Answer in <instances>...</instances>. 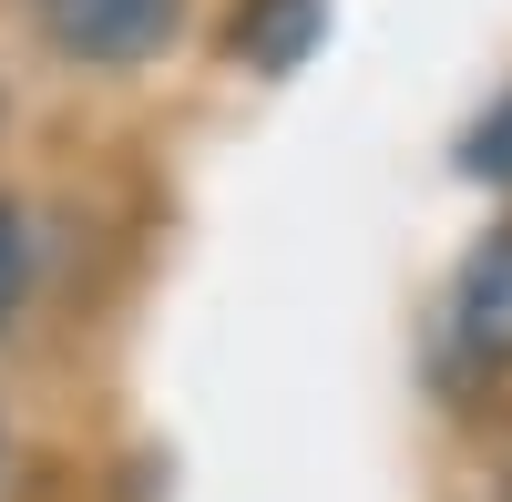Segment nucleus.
I'll use <instances>...</instances> for the list:
<instances>
[{
  "label": "nucleus",
  "instance_id": "1",
  "mask_svg": "<svg viewBox=\"0 0 512 502\" xmlns=\"http://www.w3.org/2000/svg\"><path fill=\"white\" fill-rule=\"evenodd\" d=\"M41 21H52V41H62L72 62L134 72V62H154L164 41H175L185 0H41Z\"/></svg>",
  "mask_w": 512,
  "mask_h": 502
},
{
  "label": "nucleus",
  "instance_id": "2",
  "mask_svg": "<svg viewBox=\"0 0 512 502\" xmlns=\"http://www.w3.org/2000/svg\"><path fill=\"white\" fill-rule=\"evenodd\" d=\"M451 328L472 359H512V226H492L451 277Z\"/></svg>",
  "mask_w": 512,
  "mask_h": 502
},
{
  "label": "nucleus",
  "instance_id": "3",
  "mask_svg": "<svg viewBox=\"0 0 512 502\" xmlns=\"http://www.w3.org/2000/svg\"><path fill=\"white\" fill-rule=\"evenodd\" d=\"M318 41H328V0H246L236 31H226V52H236L246 72H267V82H277V72L308 62Z\"/></svg>",
  "mask_w": 512,
  "mask_h": 502
},
{
  "label": "nucleus",
  "instance_id": "4",
  "mask_svg": "<svg viewBox=\"0 0 512 502\" xmlns=\"http://www.w3.org/2000/svg\"><path fill=\"white\" fill-rule=\"evenodd\" d=\"M461 175H472V185H512V93L461 134Z\"/></svg>",
  "mask_w": 512,
  "mask_h": 502
},
{
  "label": "nucleus",
  "instance_id": "5",
  "mask_svg": "<svg viewBox=\"0 0 512 502\" xmlns=\"http://www.w3.org/2000/svg\"><path fill=\"white\" fill-rule=\"evenodd\" d=\"M21 277H31V236H21V216L0 205V318L21 308Z\"/></svg>",
  "mask_w": 512,
  "mask_h": 502
}]
</instances>
